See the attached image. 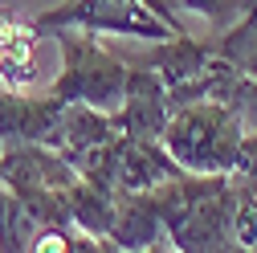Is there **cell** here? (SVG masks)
Returning <instances> with one entry per match:
<instances>
[{"mask_svg":"<svg viewBox=\"0 0 257 253\" xmlns=\"http://www.w3.org/2000/svg\"><path fill=\"white\" fill-rule=\"evenodd\" d=\"M245 139L249 135H245L241 110L224 98H204V102L176 106L159 143L192 176H229L241 168Z\"/></svg>","mask_w":257,"mask_h":253,"instance_id":"6da1fadb","label":"cell"},{"mask_svg":"<svg viewBox=\"0 0 257 253\" xmlns=\"http://www.w3.org/2000/svg\"><path fill=\"white\" fill-rule=\"evenodd\" d=\"M49 37L61 45V74L49 86L53 98L66 106H94L106 114L118 110L126 82H131V61L114 49H106L94 33L53 29Z\"/></svg>","mask_w":257,"mask_h":253,"instance_id":"7a4b0ae2","label":"cell"},{"mask_svg":"<svg viewBox=\"0 0 257 253\" xmlns=\"http://www.w3.org/2000/svg\"><path fill=\"white\" fill-rule=\"evenodd\" d=\"M37 33H53V29H78V33L94 37H135V41H172L180 29L155 17L151 9L135 5V0H61L49 13L33 17Z\"/></svg>","mask_w":257,"mask_h":253,"instance_id":"3957f363","label":"cell"},{"mask_svg":"<svg viewBox=\"0 0 257 253\" xmlns=\"http://www.w3.org/2000/svg\"><path fill=\"white\" fill-rule=\"evenodd\" d=\"M176 114V102L151 66H131V82H126L122 106L114 114L122 139H164L168 122Z\"/></svg>","mask_w":257,"mask_h":253,"instance_id":"277c9868","label":"cell"},{"mask_svg":"<svg viewBox=\"0 0 257 253\" xmlns=\"http://www.w3.org/2000/svg\"><path fill=\"white\" fill-rule=\"evenodd\" d=\"M61 106L66 102H57L53 94L29 98L21 90H0V143H5V151L21 143H49Z\"/></svg>","mask_w":257,"mask_h":253,"instance_id":"5b68a950","label":"cell"},{"mask_svg":"<svg viewBox=\"0 0 257 253\" xmlns=\"http://www.w3.org/2000/svg\"><path fill=\"white\" fill-rule=\"evenodd\" d=\"M184 168L168 155L159 139H122L118 143V192H155L176 180Z\"/></svg>","mask_w":257,"mask_h":253,"instance_id":"8992f818","label":"cell"},{"mask_svg":"<svg viewBox=\"0 0 257 253\" xmlns=\"http://www.w3.org/2000/svg\"><path fill=\"white\" fill-rule=\"evenodd\" d=\"M164 237V220H159L155 204L147 192H122L114 204V220H110V245L122 253H147Z\"/></svg>","mask_w":257,"mask_h":253,"instance_id":"52a82bcc","label":"cell"},{"mask_svg":"<svg viewBox=\"0 0 257 253\" xmlns=\"http://www.w3.org/2000/svg\"><path fill=\"white\" fill-rule=\"evenodd\" d=\"M37 29L21 25L17 33H9L0 41V86L5 90H25L37 78V49H33Z\"/></svg>","mask_w":257,"mask_h":253,"instance_id":"ba28073f","label":"cell"},{"mask_svg":"<svg viewBox=\"0 0 257 253\" xmlns=\"http://www.w3.org/2000/svg\"><path fill=\"white\" fill-rule=\"evenodd\" d=\"M224 61L241 66L245 57L257 53V0H237V21L224 29V37L212 41Z\"/></svg>","mask_w":257,"mask_h":253,"instance_id":"9c48e42d","label":"cell"},{"mask_svg":"<svg viewBox=\"0 0 257 253\" xmlns=\"http://www.w3.org/2000/svg\"><path fill=\"white\" fill-rule=\"evenodd\" d=\"M229 229H233V241L237 249H253L257 245V192H233V216H229Z\"/></svg>","mask_w":257,"mask_h":253,"instance_id":"30bf717a","label":"cell"},{"mask_svg":"<svg viewBox=\"0 0 257 253\" xmlns=\"http://www.w3.org/2000/svg\"><path fill=\"white\" fill-rule=\"evenodd\" d=\"M176 9L180 13H200L220 29H229L237 21V0H176Z\"/></svg>","mask_w":257,"mask_h":253,"instance_id":"8fae6325","label":"cell"},{"mask_svg":"<svg viewBox=\"0 0 257 253\" xmlns=\"http://www.w3.org/2000/svg\"><path fill=\"white\" fill-rule=\"evenodd\" d=\"M29 253H78V245L66 229H41L29 241Z\"/></svg>","mask_w":257,"mask_h":253,"instance_id":"7c38bea8","label":"cell"},{"mask_svg":"<svg viewBox=\"0 0 257 253\" xmlns=\"http://www.w3.org/2000/svg\"><path fill=\"white\" fill-rule=\"evenodd\" d=\"M135 5H143V9H151L155 17H164L168 25H176L180 33H188V29H184V21H180V9H176V0H135Z\"/></svg>","mask_w":257,"mask_h":253,"instance_id":"4fadbf2b","label":"cell"},{"mask_svg":"<svg viewBox=\"0 0 257 253\" xmlns=\"http://www.w3.org/2000/svg\"><path fill=\"white\" fill-rule=\"evenodd\" d=\"M249 253H257V245H253V249H249Z\"/></svg>","mask_w":257,"mask_h":253,"instance_id":"5bb4252c","label":"cell"}]
</instances>
